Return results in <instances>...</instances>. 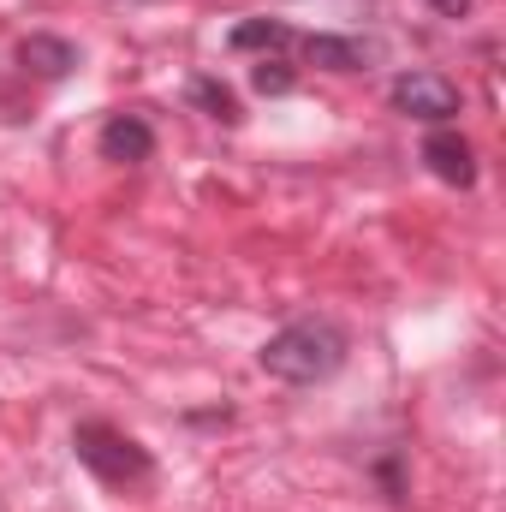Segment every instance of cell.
<instances>
[{"mask_svg":"<svg viewBox=\"0 0 506 512\" xmlns=\"http://www.w3.org/2000/svg\"><path fill=\"white\" fill-rule=\"evenodd\" d=\"M96 149H102V161H120V167H137V161H149L155 155V131L143 114H114L102 137H96Z\"/></svg>","mask_w":506,"mask_h":512,"instance_id":"52a82bcc","label":"cell"},{"mask_svg":"<svg viewBox=\"0 0 506 512\" xmlns=\"http://www.w3.org/2000/svg\"><path fill=\"white\" fill-rule=\"evenodd\" d=\"M387 102H393V114L423 120V126H447V120L465 108L459 84L441 78V72H399V78L387 84Z\"/></svg>","mask_w":506,"mask_h":512,"instance_id":"3957f363","label":"cell"},{"mask_svg":"<svg viewBox=\"0 0 506 512\" xmlns=\"http://www.w3.org/2000/svg\"><path fill=\"white\" fill-rule=\"evenodd\" d=\"M429 6H435L441 18H465V12H471V0H429Z\"/></svg>","mask_w":506,"mask_h":512,"instance_id":"8fae6325","label":"cell"},{"mask_svg":"<svg viewBox=\"0 0 506 512\" xmlns=\"http://www.w3.org/2000/svg\"><path fill=\"white\" fill-rule=\"evenodd\" d=\"M346 352H352V340H346L340 322L298 316V322H286L280 334L262 340L256 364H262V376H274V382H286V387H316L346 370Z\"/></svg>","mask_w":506,"mask_h":512,"instance_id":"6da1fadb","label":"cell"},{"mask_svg":"<svg viewBox=\"0 0 506 512\" xmlns=\"http://www.w3.org/2000/svg\"><path fill=\"white\" fill-rule=\"evenodd\" d=\"M12 60H18V72H30V78H42V84H60V78L78 72V48H72L66 36H48V30L24 36V42L12 48Z\"/></svg>","mask_w":506,"mask_h":512,"instance_id":"8992f818","label":"cell"},{"mask_svg":"<svg viewBox=\"0 0 506 512\" xmlns=\"http://www.w3.org/2000/svg\"><path fill=\"white\" fill-rule=\"evenodd\" d=\"M292 84H298V72H292L286 60H268V54L256 60V72H251V90H256V96H286Z\"/></svg>","mask_w":506,"mask_h":512,"instance_id":"30bf717a","label":"cell"},{"mask_svg":"<svg viewBox=\"0 0 506 512\" xmlns=\"http://www.w3.org/2000/svg\"><path fill=\"white\" fill-rule=\"evenodd\" d=\"M191 102L209 114V120H221V126H239L245 120V108H239V96L221 84V78H191Z\"/></svg>","mask_w":506,"mask_h":512,"instance_id":"9c48e42d","label":"cell"},{"mask_svg":"<svg viewBox=\"0 0 506 512\" xmlns=\"http://www.w3.org/2000/svg\"><path fill=\"white\" fill-rule=\"evenodd\" d=\"M298 54L310 60V66H322V72H370L381 60V42L370 36H328V30H316V36H298Z\"/></svg>","mask_w":506,"mask_h":512,"instance_id":"5b68a950","label":"cell"},{"mask_svg":"<svg viewBox=\"0 0 506 512\" xmlns=\"http://www.w3.org/2000/svg\"><path fill=\"white\" fill-rule=\"evenodd\" d=\"M423 161H429V173H435L441 185H453V191H471V185H477V149H471L465 131L435 126L423 137Z\"/></svg>","mask_w":506,"mask_h":512,"instance_id":"277c9868","label":"cell"},{"mask_svg":"<svg viewBox=\"0 0 506 512\" xmlns=\"http://www.w3.org/2000/svg\"><path fill=\"white\" fill-rule=\"evenodd\" d=\"M72 453H78V465H84L96 483H108V489H143V483L155 477L149 447L131 441L126 429L102 423V417H90V423L72 429Z\"/></svg>","mask_w":506,"mask_h":512,"instance_id":"7a4b0ae2","label":"cell"},{"mask_svg":"<svg viewBox=\"0 0 506 512\" xmlns=\"http://www.w3.org/2000/svg\"><path fill=\"white\" fill-rule=\"evenodd\" d=\"M298 36L280 24V18H245V24H233V36H227V48H239V54H256V48H268V54H280V48H292Z\"/></svg>","mask_w":506,"mask_h":512,"instance_id":"ba28073f","label":"cell"}]
</instances>
